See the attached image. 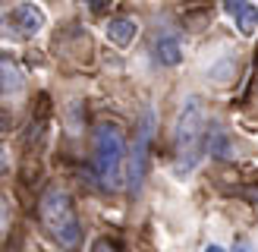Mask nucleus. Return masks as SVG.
<instances>
[{
  "label": "nucleus",
  "mask_w": 258,
  "mask_h": 252,
  "mask_svg": "<svg viewBox=\"0 0 258 252\" xmlns=\"http://www.w3.org/2000/svg\"><path fill=\"white\" fill-rule=\"evenodd\" d=\"M151 126H154V117H151V110H145V117H142V123H139V133H136V145H133V167H129V186H133V193H139L142 180H145Z\"/></svg>",
  "instance_id": "nucleus-4"
},
{
  "label": "nucleus",
  "mask_w": 258,
  "mask_h": 252,
  "mask_svg": "<svg viewBox=\"0 0 258 252\" xmlns=\"http://www.w3.org/2000/svg\"><path fill=\"white\" fill-rule=\"evenodd\" d=\"M205 139H208V117L199 98H189L176 117V170L189 173L205 155Z\"/></svg>",
  "instance_id": "nucleus-3"
},
{
  "label": "nucleus",
  "mask_w": 258,
  "mask_h": 252,
  "mask_svg": "<svg viewBox=\"0 0 258 252\" xmlns=\"http://www.w3.org/2000/svg\"><path fill=\"white\" fill-rule=\"evenodd\" d=\"M255 70H258V60H255Z\"/></svg>",
  "instance_id": "nucleus-16"
},
{
  "label": "nucleus",
  "mask_w": 258,
  "mask_h": 252,
  "mask_svg": "<svg viewBox=\"0 0 258 252\" xmlns=\"http://www.w3.org/2000/svg\"><path fill=\"white\" fill-rule=\"evenodd\" d=\"M13 88H19V73L13 70V63L4 57V92H13Z\"/></svg>",
  "instance_id": "nucleus-9"
},
{
  "label": "nucleus",
  "mask_w": 258,
  "mask_h": 252,
  "mask_svg": "<svg viewBox=\"0 0 258 252\" xmlns=\"http://www.w3.org/2000/svg\"><path fill=\"white\" fill-rule=\"evenodd\" d=\"M85 4H88V10H92V13H104L110 0H85Z\"/></svg>",
  "instance_id": "nucleus-11"
},
{
  "label": "nucleus",
  "mask_w": 258,
  "mask_h": 252,
  "mask_svg": "<svg viewBox=\"0 0 258 252\" xmlns=\"http://www.w3.org/2000/svg\"><path fill=\"white\" fill-rule=\"evenodd\" d=\"M246 4H249V0H224V10H227V13H233V16H236V13H239L242 7H246Z\"/></svg>",
  "instance_id": "nucleus-10"
},
{
  "label": "nucleus",
  "mask_w": 258,
  "mask_h": 252,
  "mask_svg": "<svg viewBox=\"0 0 258 252\" xmlns=\"http://www.w3.org/2000/svg\"><path fill=\"white\" fill-rule=\"evenodd\" d=\"M205 252H224V249H221V246H217V243H211V246H208V249H205Z\"/></svg>",
  "instance_id": "nucleus-14"
},
{
  "label": "nucleus",
  "mask_w": 258,
  "mask_h": 252,
  "mask_svg": "<svg viewBox=\"0 0 258 252\" xmlns=\"http://www.w3.org/2000/svg\"><path fill=\"white\" fill-rule=\"evenodd\" d=\"M233 19H236V25H239L242 35H255V29H258V10H255L252 4H246Z\"/></svg>",
  "instance_id": "nucleus-8"
},
{
  "label": "nucleus",
  "mask_w": 258,
  "mask_h": 252,
  "mask_svg": "<svg viewBox=\"0 0 258 252\" xmlns=\"http://www.w3.org/2000/svg\"><path fill=\"white\" fill-rule=\"evenodd\" d=\"M233 252H252V249H249V246H246V243H239V246H236V249H233Z\"/></svg>",
  "instance_id": "nucleus-13"
},
{
  "label": "nucleus",
  "mask_w": 258,
  "mask_h": 252,
  "mask_svg": "<svg viewBox=\"0 0 258 252\" xmlns=\"http://www.w3.org/2000/svg\"><path fill=\"white\" fill-rule=\"evenodd\" d=\"M154 60L164 63V67H176L183 60V44H179L176 35H164L154 41Z\"/></svg>",
  "instance_id": "nucleus-7"
},
{
  "label": "nucleus",
  "mask_w": 258,
  "mask_h": 252,
  "mask_svg": "<svg viewBox=\"0 0 258 252\" xmlns=\"http://www.w3.org/2000/svg\"><path fill=\"white\" fill-rule=\"evenodd\" d=\"M136 35H139V22H136L133 16H113V19L107 22V38H110L113 44H120V47L133 44Z\"/></svg>",
  "instance_id": "nucleus-6"
},
{
  "label": "nucleus",
  "mask_w": 258,
  "mask_h": 252,
  "mask_svg": "<svg viewBox=\"0 0 258 252\" xmlns=\"http://www.w3.org/2000/svg\"><path fill=\"white\" fill-rule=\"evenodd\" d=\"M10 22H13V29H16L22 38H32L41 32V25H44V13L32 7V4H19L16 10L10 13Z\"/></svg>",
  "instance_id": "nucleus-5"
},
{
  "label": "nucleus",
  "mask_w": 258,
  "mask_h": 252,
  "mask_svg": "<svg viewBox=\"0 0 258 252\" xmlns=\"http://www.w3.org/2000/svg\"><path fill=\"white\" fill-rule=\"evenodd\" d=\"M38 214H41V224L47 236L54 239L57 246H63L67 252H76L82 246V221L76 214V205L73 199L63 193V189L50 186L47 193L38 202Z\"/></svg>",
  "instance_id": "nucleus-2"
},
{
  "label": "nucleus",
  "mask_w": 258,
  "mask_h": 252,
  "mask_svg": "<svg viewBox=\"0 0 258 252\" xmlns=\"http://www.w3.org/2000/svg\"><path fill=\"white\" fill-rule=\"evenodd\" d=\"M126 161H129V145H126V133L120 130V123H98L95 136H92V167H95V180L101 189L117 193L126 183Z\"/></svg>",
  "instance_id": "nucleus-1"
},
{
  "label": "nucleus",
  "mask_w": 258,
  "mask_h": 252,
  "mask_svg": "<svg viewBox=\"0 0 258 252\" xmlns=\"http://www.w3.org/2000/svg\"><path fill=\"white\" fill-rule=\"evenodd\" d=\"M249 199H255V205H258V189H249Z\"/></svg>",
  "instance_id": "nucleus-15"
},
{
  "label": "nucleus",
  "mask_w": 258,
  "mask_h": 252,
  "mask_svg": "<svg viewBox=\"0 0 258 252\" xmlns=\"http://www.w3.org/2000/svg\"><path fill=\"white\" fill-rule=\"evenodd\" d=\"M95 252H117V249H113V243H107V239H98V243H95Z\"/></svg>",
  "instance_id": "nucleus-12"
}]
</instances>
